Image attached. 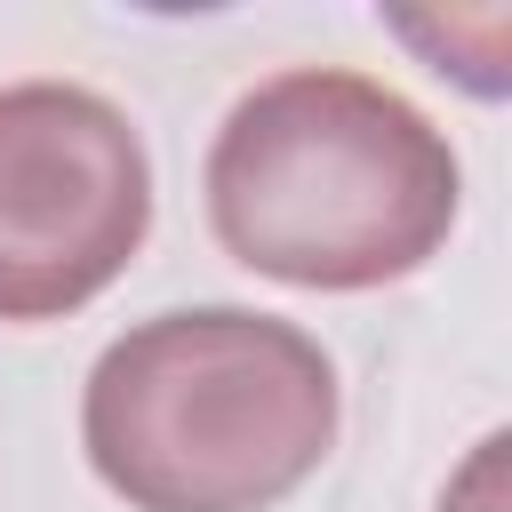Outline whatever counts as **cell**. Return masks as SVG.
Here are the masks:
<instances>
[{
	"label": "cell",
	"instance_id": "1",
	"mask_svg": "<svg viewBox=\"0 0 512 512\" xmlns=\"http://www.w3.org/2000/svg\"><path fill=\"white\" fill-rule=\"evenodd\" d=\"M200 192L232 264L280 288L360 296L448 248L464 168L448 128L400 88L344 64H288L224 112Z\"/></svg>",
	"mask_w": 512,
	"mask_h": 512
},
{
	"label": "cell",
	"instance_id": "2",
	"mask_svg": "<svg viewBox=\"0 0 512 512\" xmlns=\"http://www.w3.org/2000/svg\"><path fill=\"white\" fill-rule=\"evenodd\" d=\"M336 424V360L256 304L152 312L80 384L88 472L128 512H272L328 464Z\"/></svg>",
	"mask_w": 512,
	"mask_h": 512
},
{
	"label": "cell",
	"instance_id": "3",
	"mask_svg": "<svg viewBox=\"0 0 512 512\" xmlns=\"http://www.w3.org/2000/svg\"><path fill=\"white\" fill-rule=\"evenodd\" d=\"M152 232V152L136 120L80 80L0 88V320L96 304Z\"/></svg>",
	"mask_w": 512,
	"mask_h": 512
},
{
	"label": "cell",
	"instance_id": "5",
	"mask_svg": "<svg viewBox=\"0 0 512 512\" xmlns=\"http://www.w3.org/2000/svg\"><path fill=\"white\" fill-rule=\"evenodd\" d=\"M504 432H488L472 456H464V472L448 480V496H440V512H504L512 504V480H504Z\"/></svg>",
	"mask_w": 512,
	"mask_h": 512
},
{
	"label": "cell",
	"instance_id": "4",
	"mask_svg": "<svg viewBox=\"0 0 512 512\" xmlns=\"http://www.w3.org/2000/svg\"><path fill=\"white\" fill-rule=\"evenodd\" d=\"M384 32H400L408 48H424V64L440 80H464L472 96H504V80H512V64H504L512 16L504 8H472V16H384Z\"/></svg>",
	"mask_w": 512,
	"mask_h": 512
}]
</instances>
